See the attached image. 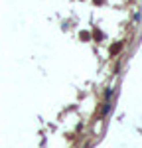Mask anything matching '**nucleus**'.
I'll list each match as a JSON object with an SVG mask.
<instances>
[{
    "mask_svg": "<svg viewBox=\"0 0 142 148\" xmlns=\"http://www.w3.org/2000/svg\"><path fill=\"white\" fill-rule=\"evenodd\" d=\"M120 47H122V44H115V46L111 47V56H115V53H118V51H120Z\"/></svg>",
    "mask_w": 142,
    "mask_h": 148,
    "instance_id": "nucleus-1",
    "label": "nucleus"
},
{
    "mask_svg": "<svg viewBox=\"0 0 142 148\" xmlns=\"http://www.w3.org/2000/svg\"><path fill=\"white\" fill-rule=\"evenodd\" d=\"M109 109H111V103L106 101V103H105V107H103V114H106V113H109Z\"/></svg>",
    "mask_w": 142,
    "mask_h": 148,
    "instance_id": "nucleus-2",
    "label": "nucleus"
},
{
    "mask_svg": "<svg viewBox=\"0 0 142 148\" xmlns=\"http://www.w3.org/2000/svg\"><path fill=\"white\" fill-rule=\"evenodd\" d=\"M89 38H91V36L87 34V32H81V40H85V42H87V40H89Z\"/></svg>",
    "mask_w": 142,
    "mask_h": 148,
    "instance_id": "nucleus-3",
    "label": "nucleus"
},
{
    "mask_svg": "<svg viewBox=\"0 0 142 148\" xmlns=\"http://www.w3.org/2000/svg\"><path fill=\"white\" fill-rule=\"evenodd\" d=\"M95 2H97V4H101V2H103V0H95Z\"/></svg>",
    "mask_w": 142,
    "mask_h": 148,
    "instance_id": "nucleus-4",
    "label": "nucleus"
}]
</instances>
